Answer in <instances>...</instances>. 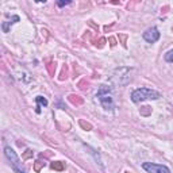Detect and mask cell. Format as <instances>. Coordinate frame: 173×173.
<instances>
[{
	"label": "cell",
	"instance_id": "cell-7",
	"mask_svg": "<svg viewBox=\"0 0 173 173\" xmlns=\"http://www.w3.org/2000/svg\"><path fill=\"white\" fill-rule=\"evenodd\" d=\"M35 102H37V107H35V111H37V114H39L41 112V106H43V107H46L47 106V100L43 97V96H37L35 97Z\"/></svg>",
	"mask_w": 173,
	"mask_h": 173
},
{
	"label": "cell",
	"instance_id": "cell-6",
	"mask_svg": "<svg viewBox=\"0 0 173 173\" xmlns=\"http://www.w3.org/2000/svg\"><path fill=\"white\" fill-rule=\"evenodd\" d=\"M4 154H6V157H7L8 160H10L11 162L14 164V166L18 165L19 162V158H18V155H16V153L12 150V149L10 148V146H6V149H4Z\"/></svg>",
	"mask_w": 173,
	"mask_h": 173
},
{
	"label": "cell",
	"instance_id": "cell-15",
	"mask_svg": "<svg viewBox=\"0 0 173 173\" xmlns=\"http://www.w3.org/2000/svg\"><path fill=\"white\" fill-rule=\"evenodd\" d=\"M80 124H81V127H84L85 129V130H91V129H92V126H91V124H89V123H85V122H84V120H80Z\"/></svg>",
	"mask_w": 173,
	"mask_h": 173
},
{
	"label": "cell",
	"instance_id": "cell-1",
	"mask_svg": "<svg viewBox=\"0 0 173 173\" xmlns=\"http://www.w3.org/2000/svg\"><path fill=\"white\" fill-rule=\"evenodd\" d=\"M160 96L161 95L157 91H153V89H149V88H138L131 93V100L134 103H139L148 99H153V100L160 99Z\"/></svg>",
	"mask_w": 173,
	"mask_h": 173
},
{
	"label": "cell",
	"instance_id": "cell-11",
	"mask_svg": "<svg viewBox=\"0 0 173 173\" xmlns=\"http://www.w3.org/2000/svg\"><path fill=\"white\" fill-rule=\"evenodd\" d=\"M150 112H152V108L149 106H145L141 108V115H143V117H148V115H150Z\"/></svg>",
	"mask_w": 173,
	"mask_h": 173
},
{
	"label": "cell",
	"instance_id": "cell-18",
	"mask_svg": "<svg viewBox=\"0 0 173 173\" xmlns=\"http://www.w3.org/2000/svg\"><path fill=\"white\" fill-rule=\"evenodd\" d=\"M14 169H15V172H16V173H25V172H23V170H22V169H18L16 166H14Z\"/></svg>",
	"mask_w": 173,
	"mask_h": 173
},
{
	"label": "cell",
	"instance_id": "cell-14",
	"mask_svg": "<svg viewBox=\"0 0 173 173\" xmlns=\"http://www.w3.org/2000/svg\"><path fill=\"white\" fill-rule=\"evenodd\" d=\"M47 69H49V73L50 74H54V71H56V62H52V64L47 65Z\"/></svg>",
	"mask_w": 173,
	"mask_h": 173
},
{
	"label": "cell",
	"instance_id": "cell-9",
	"mask_svg": "<svg viewBox=\"0 0 173 173\" xmlns=\"http://www.w3.org/2000/svg\"><path fill=\"white\" fill-rule=\"evenodd\" d=\"M15 22H19V16H12V19H11V22H4L3 23V31L4 32H8V25H14Z\"/></svg>",
	"mask_w": 173,
	"mask_h": 173
},
{
	"label": "cell",
	"instance_id": "cell-8",
	"mask_svg": "<svg viewBox=\"0 0 173 173\" xmlns=\"http://www.w3.org/2000/svg\"><path fill=\"white\" fill-rule=\"evenodd\" d=\"M69 102H71L72 104H74V106H80V104H83V99L77 95H69Z\"/></svg>",
	"mask_w": 173,
	"mask_h": 173
},
{
	"label": "cell",
	"instance_id": "cell-13",
	"mask_svg": "<svg viewBox=\"0 0 173 173\" xmlns=\"http://www.w3.org/2000/svg\"><path fill=\"white\" fill-rule=\"evenodd\" d=\"M42 166H45V162H42V161H35V165H34V169H35V172H39Z\"/></svg>",
	"mask_w": 173,
	"mask_h": 173
},
{
	"label": "cell",
	"instance_id": "cell-3",
	"mask_svg": "<svg viewBox=\"0 0 173 173\" xmlns=\"http://www.w3.org/2000/svg\"><path fill=\"white\" fill-rule=\"evenodd\" d=\"M131 72H133V69H130V68H127V71H126V68H119V69L114 72L112 81L117 85H126L131 78L130 76Z\"/></svg>",
	"mask_w": 173,
	"mask_h": 173
},
{
	"label": "cell",
	"instance_id": "cell-2",
	"mask_svg": "<svg viewBox=\"0 0 173 173\" xmlns=\"http://www.w3.org/2000/svg\"><path fill=\"white\" fill-rule=\"evenodd\" d=\"M111 88L109 87H107V85H102L99 89V92H97V97H99L100 103H102V106L104 109H107V111H112L114 109V99L111 97Z\"/></svg>",
	"mask_w": 173,
	"mask_h": 173
},
{
	"label": "cell",
	"instance_id": "cell-10",
	"mask_svg": "<svg viewBox=\"0 0 173 173\" xmlns=\"http://www.w3.org/2000/svg\"><path fill=\"white\" fill-rule=\"evenodd\" d=\"M52 169L54 170H64L65 169V165L64 162H61V161H56V162H52Z\"/></svg>",
	"mask_w": 173,
	"mask_h": 173
},
{
	"label": "cell",
	"instance_id": "cell-5",
	"mask_svg": "<svg viewBox=\"0 0 173 173\" xmlns=\"http://www.w3.org/2000/svg\"><path fill=\"white\" fill-rule=\"evenodd\" d=\"M143 39L149 43H154L160 39V32L155 27H150L148 28L145 32H143Z\"/></svg>",
	"mask_w": 173,
	"mask_h": 173
},
{
	"label": "cell",
	"instance_id": "cell-16",
	"mask_svg": "<svg viewBox=\"0 0 173 173\" xmlns=\"http://www.w3.org/2000/svg\"><path fill=\"white\" fill-rule=\"evenodd\" d=\"M31 155H32V152H31V150H26V153H25V154H23V160H27V158H30Z\"/></svg>",
	"mask_w": 173,
	"mask_h": 173
},
{
	"label": "cell",
	"instance_id": "cell-4",
	"mask_svg": "<svg viewBox=\"0 0 173 173\" xmlns=\"http://www.w3.org/2000/svg\"><path fill=\"white\" fill-rule=\"evenodd\" d=\"M142 168L148 173H170L168 166L158 165V164H153V162H143Z\"/></svg>",
	"mask_w": 173,
	"mask_h": 173
},
{
	"label": "cell",
	"instance_id": "cell-12",
	"mask_svg": "<svg viewBox=\"0 0 173 173\" xmlns=\"http://www.w3.org/2000/svg\"><path fill=\"white\" fill-rule=\"evenodd\" d=\"M165 61L166 62H173V49L165 54Z\"/></svg>",
	"mask_w": 173,
	"mask_h": 173
},
{
	"label": "cell",
	"instance_id": "cell-19",
	"mask_svg": "<svg viewBox=\"0 0 173 173\" xmlns=\"http://www.w3.org/2000/svg\"><path fill=\"white\" fill-rule=\"evenodd\" d=\"M109 41H111V45H115V39H114V38H111V39H109Z\"/></svg>",
	"mask_w": 173,
	"mask_h": 173
},
{
	"label": "cell",
	"instance_id": "cell-17",
	"mask_svg": "<svg viewBox=\"0 0 173 173\" xmlns=\"http://www.w3.org/2000/svg\"><path fill=\"white\" fill-rule=\"evenodd\" d=\"M68 4H71V1H57L58 7H64V6H68Z\"/></svg>",
	"mask_w": 173,
	"mask_h": 173
}]
</instances>
